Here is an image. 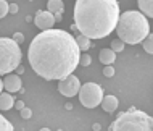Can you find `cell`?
<instances>
[{"label": "cell", "mask_w": 153, "mask_h": 131, "mask_svg": "<svg viewBox=\"0 0 153 131\" xmlns=\"http://www.w3.org/2000/svg\"><path fill=\"white\" fill-rule=\"evenodd\" d=\"M79 100L85 109H95L103 99V89L97 83H85L79 88Z\"/></svg>", "instance_id": "6"}, {"label": "cell", "mask_w": 153, "mask_h": 131, "mask_svg": "<svg viewBox=\"0 0 153 131\" xmlns=\"http://www.w3.org/2000/svg\"><path fill=\"white\" fill-rule=\"evenodd\" d=\"M137 5H139V11L143 13L147 18L153 16V0H137Z\"/></svg>", "instance_id": "13"}, {"label": "cell", "mask_w": 153, "mask_h": 131, "mask_svg": "<svg viewBox=\"0 0 153 131\" xmlns=\"http://www.w3.org/2000/svg\"><path fill=\"white\" fill-rule=\"evenodd\" d=\"M15 99L10 92H0V110H10L13 109Z\"/></svg>", "instance_id": "14"}, {"label": "cell", "mask_w": 153, "mask_h": 131, "mask_svg": "<svg viewBox=\"0 0 153 131\" xmlns=\"http://www.w3.org/2000/svg\"><path fill=\"white\" fill-rule=\"evenodd\" d=\"M13 107H15V109H18V110H21V109L24 107V102H23V100H16L15 104H13Z\"/></svg>", "instance_id": "25"}, {"label": "cell", "mask_w": 153, "mask_h": 131, "mask_svg": "<svg viewBox=\"0 0 153 131\" xmlns=\"http://www.w3.org/2000/svg\"><path fill=\"white\" fill-rule=\"evenodd\" d=\"M103 76L105 78H113L114 76V67L113 65H105V68H103Z\"/></svg>", "instance_id": "21"}, {"label": "cell", "mask_w": 153, "mask_h": 131, "mask_svg": "<svg viewBox=\"0 0 153 131\" xmlns=\"http://www.w3.org/2000/svg\"><path fill=\"white\" fill-rule=\"evenodd\" d=\"M3 91V81H2V78H0V92Z\"/></svg>", "instance_id": "26"}, {"label": "cell", "mask_w": 153, "mask_h": 131, "mask_svg": "<svg viewBox=\"0 0 153 131\" xmlns=\"http://www.w3.org/2000/svg\"><path fill=\"white\" fill-rule=\"evenodd\" d=\"M142 46H143V50H145L147 54H153V36H152V32L142 40Z\"/></svg>", "instance_id": "16"}, {"label": "cell", "mask_w": 153, "mask_h": 131, "mask_svg": "<svg viewBox=\"0 0 153 131\" xmlns=\"http://www.w3.org/2000/svg\"><path fill=\"white\" fill-rule=\"evenodd\" d=\"M110 131H153V120L142 110L129 109L119 113Z\"/></svg>", "instance_id": "4"}, {"label": "cell", "mask_w": 153, "mask_h": 131, "mask_svg": "<svg viewBox=\"0 0 153 131\" xmlns=\"http://www.w3.org/2000/svg\"><path fill=\"white\" fill-rule=\"evenodd\" d=\"M0 131H15L13 125H11L10 121H8L5 117H2V115H0Z\"/></svg>", "instance_id": "18"}, {"label": "cell", "mask_w": 153, "mask_h": 131, "mask_svg": "<svg viewBox=\"0 0 153 131\" xmlns=\"http://www.w3.org/2000/svg\"><path fill=\"white\" fill-rule=\"evenodd\" d=\"M100 105H102V109L105 110V112H114V110L118 109V105H119V100H118V97L116 96H103V99L100 102Z\"/></svg>", "instance_id": "11"}, {"label": "cell", "mask_w": 153, "mask_h": 131, "mask_svg": "<svg viewBox=\"0 0 153 131\" xmlns=\"http://www.w3.org/2000/svg\"><path fill=\"white\" fill-rule=\"evenodd\" d=\"M34 24L39 28L40 31L50 29L55 24V18H53V13H50L48 10H39L34 16Z\"/></svg>", "instance_id": "8"}, {"label": "cell", "mask_w": 153, "mask_h": 131, "mask_svg": "<svg viewBox=\"0 0 153 131\" xmlns=\"http://www.w3.org/2000/svg\"><path fill=\"white\" fill-rule=\"evenodd\" d=\"M118 37L124 44H140L143 39L150 34V23L143 13L137 10H127L124 13H119L118 24H116Z\"/></svg>", "instance_id": "3"}, {"label": "cell", "mask_w": 153, "mask_h": 131, "mask_svg": "<svg viewBox=\"0 0 153 131\" xmlns=\"http://www.w3.org/2000/svg\"><path fill=\"white\" fill-rule=\"evenodd\" d=\"M98 58H100V62L103 65H113L114 60H116V54H114L111 49H102Z\"/></svg>", "instance_id": "12"}, {"label": "cell", "mask_w": 153, "mask_h": 131, "mask_svg": "<svg viewBox=\"0 0 153 131\" xmlns=\"http://www.w3.org/2000/svg\"><path fill=\"white\" fill-rule=\"evenodd\" d=\"M119 13L118 0H76L74 26L90 40L103 39L114 31Z\"/></svg>", "instance_id": "2"}, {"label": "cell", "mask_w": 153, "mask_h": 131, "mask_svg": "<svg viewBox=\"0 0 153 131\" xmlns=\"http://www.w3.org/2000/svg\"><path fill=\"white\" fill-rule=\"evenodd\" d=\"M79 88H81V83H79V78L74 76V75H68L63 79H60L58 83V91L61 96H66V97H74L77 96L79 92Z\"/></svg>", "instance_id": "7"}, {"label": "cell", "mask_w": 153, "mask_h": 131, "mask_svg": "<svg viewBox=\"0 0 153 131\" xmlns=\"http://www.w3.org/2000/svg\"><path fill=\"white\" fill-rule=\"evenodd\" d=\"M11 39H13L16 44H21L23 40H24V36L21 34V32H15V34H13V37H11Z\"/></svg>", "instance_id": "23"}, {"label": "cell", "mask_w": 153, "mask_h": 131, "mask_svg": "<svg viewBox=\"0 0 153 131\" xmlns=\"http://www.w3.org/2000/svg\"><path fill=\"white\" fill-rule=\"evenodd\" d=\"M23 88V83H21V78L18 75H13V73H8L3 79V89L10 94H15V92H19Z\"/></svg>", "instance_id": "9"}, {"label": "cell", "mask_w": 153, "mask_h": 131, "mask_svg": "<svg viewBox=\"0 0 153 131\" xmlns=\"http://www.w3.org/2000/svg\"><path fill=\"white\" fill-rule=\"evenodd\" d=\"M23 58L19 44L11 37H0V75L13 73Z\"/></svg>", "instance_id": "5"}, {"label": "cell", "mask_w": 153, "mask_h": 131, "mask_svg": "<svg viewBox=\"0 0 153 131\" xmlns=\"http://www.w3.org/2000/svg\"><path fill=\"white\" fill-rule=\"evenodd\" d=\"M79 47L71 32L45 29L32 39L27 60L32 70L47 81L63 79L79 67Z\"/></svg>", "instance_id": "1"}, {"label": "cell", "mask_w": 153, "mask_h": 131, "mask_svg": "<svg viewBox=\"0 0 153 131\" xmlns=\"http://www.w3.org/2000/svg\"><path fill=\"white\" fill-rule=\"evenodd\" d=\"M7 15H8V2L0 0V18H5Z\"/></svg>", "instance_id": "20"}, {"label": "cell", "mask_w": 153, "mask_h": 131, "mask_svg": "<svg viewBox=\"0 0 153 131\" xmlns=\"http://www.w3.org/2000/svg\"><path fill=\"white\" fill-rule=\"evenodd\" d=\"M47 8L50 13H53V18L56 21H61V13L65 11V3L63 0H48L47 2Z\"/></svg>", "instance_id": "10"}, {"label": "cell", "mask_w": 153, "mask_h": 131, "mask_svg": "<svg viewBox=\"0 0 153 131\" xmlns=\"http://www.w3.org/2000/svg\"><path fill=\"white\" fill-rule=\"evenodd\" d=\"M90 63H92V57H90L89 54H82L79 57V65L81 67H89Z\"/></svg>", "instance_id": "19"}, {"label": "cell", "mask_w": 153, "mask_h": 131, "mask_svg": "<svg viewBox=\"0 0 153 131\" xmlns=\"http://www.w3.org/2000/svg\"><path fill=\"white\" fill-rule=\"evenodd\" d=\"M39 131H52V130H48V128H40Z\"/></svg>", "instance_id": "27"}, {"label": "cell", "mask_w": 153, "mask_h": 131, "mask_svg": "<svg viewBox=\"0 0 153 131\" xmlns=\"http://www.w3.org/2000/svg\"><path fill=\"white\" fill-rule=\"evenodd\" d=\"M124 47H126V44H124L121 39H114L113 42H111V50H113L114 54H119V52H123Z\"/></svg>", "instance_id": "17"}, {"label": "cell", "mask_w": 153, "mask_h": 131, "mask_svg": "<svg viewBox=\"0 0 153 131\" xmlns=\"http://www.w3.org/2000/svg\"><path fill=\"white\" fill-rule=\"evenodd\" d=\"M19 112H21V117L24 118V120H29V118L32 117V112H31V109H27V107H23L21 110H19Z\"/></svg>", "instance_id": "22"}, {"label": "cell", "mask_w": 153, "mask_h": 131, "mask_svg": "<svg viewBox=\"0 0 153 131\" xmlns=\"http://www.w3.org/2000/svg\"><path fill=\"white\" fill-rule=\"evenodd\" d=\"M74 39H76V44H77V47H79L81 52H87L89 49L92 47V40H90L89 37H85V36H82V34H79Z\"/></svg>", "instance_id": "15"}, {"label": "cell", "mask_w": 153, "mask_h": 131, "mask_svg": "<svg viewBox=\"0 0 153 131\" xmlns=\"http://www.w3.org/2000/svg\"><path fill=\"white\" fill-rule=\"evenodd\" d=\"M8 13L16 15L18 13V5H16V3H8Z\"/></svg>", "instance_id": "24"}]
</instances>
